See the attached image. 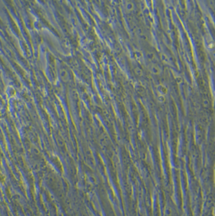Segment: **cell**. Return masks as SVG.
Segmentation results:
<instances>
[{
  "mask_svg": "<svg viewBox=\"0 0 215 216\" xmlns=\"http://www.w3.org/2000/svg\"><path fill=\"white\" fill-rule=\"evenodd\" d=\"M150 70L153 74L154 75H160L161 72V68L159 63H150Z\"/></svg>",
  "mask_w": 215,
  "mask_h": 216,
  "instance_id": "6da1fadb",
  "label": "cell"
},
{
  "mask_svg": "<svg viewBox=\"0 0 215 216\" xmlns=\"http://www.w3.org/2000/svg\"><path fill=\"white\" fill-rule=\"evenodd\" d=\"M124 7H125L126 11L127 12H132L135 8L134 4L132 2H130V1H126L124 2Z\"/></svg>",
  "mask_w": 215,
  "mask_h": 216,
  "instance_id": "7a4b0ae2",
  "label": "cell"
}]
</instances>
